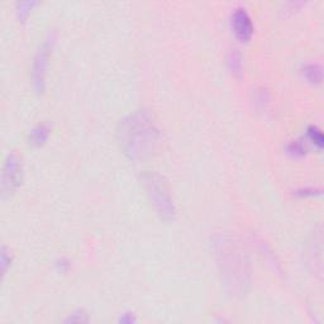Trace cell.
I'll list each match as a JSON object with an SVG mask.
<instances>
[{
	"instance_id": "obj_1",
	"label": "cell",
	"mask_w": 324,
	"mask_h": 324,
	"mask_svg": "<svg viewBox=\"0 0 324 324\" xmlns=\"http://www.w3.org/2000/svg\"><path fill=\"white\" fill-rule=\"evenodd\" d=\"M157 129L145 113L131 114L119 122V143L131 158L151 153L157 142Z\"/></svg>"
},
{
	"instance_id": "obj_2",
	"label": "cell",
	"mask_w": 324,
	"mask_h": 324,
	"mask_svg": "<svg viewBox=\"0 0 324 324\" xmlns=\"http://www.w3.org/2000/svg\"><path fill=\"white\" fill-rule=\"evenodd\" d=\"M142 181L146 194L158 216L164 220H171L175 214L174 204L161 177L155 172H146L142 176Z\"/></svg>"
},
{
	"instance_id": "obj_3",
	"label": "cell",
	"mask_w": 324,
	"mask_h": 324,
	"mask_svg": "<svg viewBox=\"0 0 324 324\" xmlns=\"http://www.w3.org/2000/svg\"><path fill=\"white\" fill-rule=\"evenodd\" d=\"M22 161L17 153L12 152L7 156L3 167L2 180V196L5 199L10 196L22 182Z\"/></svg>"
},
{
	"instance_id": "obj_4",
	"label": "cell",
	"mask_w": 324,
	"mask_h": 324,
	"mask_svg": "<svg viewBox=\"0 0 324 324\" xmlns=\"http://www.w3.org/2000/svg\"><path fill=\"white\" fill-rule=\"evenodd\" d=\"M50 44L49 42H44L39 49L38 54L34 58L33 63V82L37 91H42L44 85V74H46L47 62H49Z\"/></svg>"
},
{
	"instance_id": "obj_5",
	"label": "cell",
	"mask_w": 324,
	"mask_h": 324,
	"mask_svg": "<svg viewBox=\"0 0 324 324\" xmlns=\"http://www.w3.org/2000/svg\"><path fill=\"white\" fill-rule=\"evenodd\" d=\"M232 27L237 38H240L241 41L247 42L251 38L252 32H253V25H252V20L246 9L240 8V9L236 10L232 17Z\"/></svg>"
},
{
	"instance_id": "obj_6",
	"label": "cell",
	"mask_w": 324,
	"mask_h": 324,
	"mask_svg": "<svg viewBox=\"0 0 324 324\" xmlns=\"http://www.w3.org/2000/svg\"><path fill=\"white\" fill-rule=\"evenodd\" d=\"M49 133L50 129L46 124H38L32 129L31 134H29V143L33 146H41L42 143L46 142Z\"/></svg>"
},
{
	"instance_id": "obj_7",
	"label": "cell",
	"mask_w": 324,
	"mask_h": 324,
	"mask_svg": "<svg viewBox=\"0 0 324 324\" xmlns=\"http://www.w3.org/2000/svg\"><path fill=\"white\" fill-rule=\"evenodd\" d=\"M304 74L307 80L310 82H317L318 84V82H320V80H322V70L317 65H308L304 68Z\"/></svg>"
},
{
	"instance_id": "obj_8",
	"label": "cell",
	"mask_w": 324,
	"mask_h": 324,
	"mask_svg": "<svg viewBox=\"0 0 324 324\" xmlns=\"http://www.w3.org/2000/svg\"><path fill=\"white\" fill-rule=\"evenodd\" d=\"M308 135H309L310 141H312L313 143H315V145H318V147L322 148L324 138L322 132H320L319 129H317L315 127H310L309 131H308Z\"/></svg>"
},
{
	"instance_id": "obj_9",
	"label": "cell",
	"mask_w": 324,
	"mask_h": 324,
	"mask_svg": "<svg viewBox=\"0 0 324 324\" xmlns=\"http://www.w3.org/2000/svg\"><path fill=\"white\" fill-rule=\"evenodd\" d=\"M229 65H230V68H232L235 73H240L242 62H241V56H240V54H238V52L233 51L232 54H230Z\"/></svg>"
},
{
	"instance_id": "obj_10",
	"label": "cell",
	"mask_w": 324,
	"mask_h": 324,
	"mask_svg": "<svg viewBox=\"0 0 324 324\" xmlns=\"http://www.w3.org/2000/svg\"><path fill=\"white\" fill-rule=\"evenodd\" d=\"M304 151H305L304 145H303L302 142H299V141H294V142H291L290 145H288V152L293 153V155H302Z\"/></svg>"
},
{
	"instance_id": "obj_11",
	"label": "cell",
	"mask_w": 324,
	"mask_h": 324,
	"mask_svg": "<svg viewBox=\"0 0 324 324\" xmlns=\"http://www.w3.org/2000/svg\"><path fill=\"white\" fill-rule=\"evenodd\" d=\"M10 265V257H8V252L5 247L2 248V270H3V275H5L7 272L8 266Z\"/></svg>"
}]
</instances>
